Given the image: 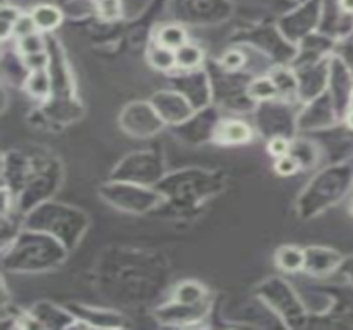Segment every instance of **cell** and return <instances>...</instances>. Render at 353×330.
<instances>
[{"label":"cell","instance_id":"obj_6","mask_svg":"<svg viewBox=\"0 0 353 330\" xmlns=\"http://www.w3.org/2000/svg\"><path fill=\"white\" fill-rule=\"evenodd\" d=\"M165 177V164L157 152H136L129 154L123 162H119L112 172V181L131 182L139 185L155 187Z\"/></svg>","mask_w":353,"mask_h":330},{"label":"cell","instance_id":"obj_15","mask_svg":"<svg viewBox=\"0 0 353 330\" xmlns=\"http://www.w3.org/2000/svg\"><path fill=\"white\" fill-rule=\"evenodd\" d=\"M25 87H27V91L33 98H39L41 101H45V99L52 96V76H50V73L45 68L30 71L27 81H25Z\"/></svg>","mask_w":353,"mask_h":330},{"label":"cell","instance_id":"obj_30","mask_svg":"<svg viewBox=\"0 0 353 330\" xmlns=\"http://www.w3.org/2000/svg\"><path fill=\"white\" fill-rule=\"evenodd\" d=\"M348 124H350V126L353 127V110L350 112V116H348Z\"/></svg>","mask_w":353,"mask_h":330},{"label":"cell","instance_id":"obj_13","mask_svg":"<svg viewBox=\"0 0 353 330\" xmlns=\"http://www.w3.org/2000/svg\"><path fill=\"white\" fill-rule=\"evenodd\" d=\"M70 311L77 316L78 320H83L90 327H123V316L114 314L111 311L78 306H71Z\"/></svg>","mask_w":353,"mask_h":330},{"label":"cell","instance_id":"obj_4","mask_svg":"<svg viewBox=\"0 0 353 330\" xmlns=\"http://www.w3.org/2000/svg\"><path fill=\"white\" fill-rule=\"evenodd\" d=\"M216 182L212 175L203 170H180L174 175H167L155 185L167 202L175 203L180 208H190L215 190Z\"/></svg>","mask_w":353,"mask_h":330},{"label":"cell","instance_id":"obj_23","mask_svg":"<svg viewBox=\"0 0 353 330\" xmlns=\"http://www.w3.org/2000/svg\"><path fill=\"white\" fill-rule=\"evenodd\" d=\"M19 48L22 56L37 55V53H45V41L43 37L39 33H32V35L23 37L19 40Z\"/></svg>","mask_w":353,"mask_h":330},{"label":"cell","instance_id":"obj_19","mask_svg":"<svg viewBox=\"0 0 353 330\" xmlns=\"http://www.w3.org/2000/svg\"><path fill=\"white\" fill-rule=\"evenodd\" d=\"M32 19L39 30H53L61 23L63 15L57 7L53 6H40L32 12Z\"/></svg>","mask_w":353,"mask_h":330},{"label":"cell","instance_id":"obj_21","mask_svg":"<svg viewBox=\"0 0 353 330\" xmlns=\"http://www.w3.org/2000/svg\"><path fill=\"white\" fill-rule=\"evenodd\" d=\"M277 265L285 271H297L305 265V254L297 248H283L277 253Z\"/></svg>","mask_w":353,"mask_h":330},{"label":"cell","instance_id":"obj_24","mask_svg":"<svg viewBox=\"0 0 353 330\" xmlns=\"http://www.w3.org/2000/svg\"><path fill=\"white\" fill-rule=\"evenodd\" d=\"M299 167H301V162L297 161L292 154H288V156L279 157L276 162V170H277V174H281V175L296 174Z\"/></svg>","mask_w":353,"mask_h":330},{"label":"cell","instance_id":"obj_20","mask_svg":"<svg viewBox=\"0 0 353 330\" xmlns=\"http://www.w3.org/2000/svg\"><path fill=\"white\" fill-rule=\"evenodd\" d=\"M155 41L161 43L162 47L176 50L187 43V32L182 27H179V25H165V27L161 28Z\"/></svg>","mask_w":353,"mask_h":330},{"label":"cell","instance_id":"obj_11","mask_svg":"<svg viewBox=\"0 0 353 330\" xmlns=\"http://www.w3.org/2000/svg\"><path fill=\"white\" fill-rule=\"evenodd\" d=\"M210 311V304L201 302V304H182L172 300V302L161 306L155 311V317L159 319V322L165 325H192L195 322H200L201 319H205Z\"/></svg>","mask_w":353,"mask_h":330},{"label":"cell","instance_id":"obj_28","mask_svg":"<svg viewBox=\"0 0 353 330\" xmlns=\"http://www.w3.org/2000/svg\"><path fill=\"white\" fill-rule=\"evenodd\" d=\"M243 63H245V56L239 52H228L221 60V66L228 71H234L241 68Z\"/></svg>","mask_w":353,"mask_h":330},{"label":"cell","instance_id":"obj_2","mask_svg":"<svg viewBox=\"0 0 353 330\" xmlns=\"http://www.w3.org/2000/svg\"><path fill=\"white\" fill-rule=\"evenodd\" d=\"M88 223V216L81 210L50 200L40 203L25 216V228L48 233L68 249H73L81 241Z\"/></svg>","mask_w":353,"mask_h":330},{"label":"cell","instance_id":"obj_22","mask_svg":"<svg viewBox=\"0 0 353 330\" xmlns=\"http://www.w3.org/2000/svg\"><path fill=\"white\" fill-rule=\"evenodd\" d=\"M277 93H279V90H277L274 79H271V78H259L250 86L251 98L261 99V101L272 99Z\"/></svg>","mask_w":353,"mask_h":330},{"label":"cell","instance_id":"obj_12","mask_svg":"<svg viewBox=\"0 0 353 330\" xmlns=\"http://www.w3.org/2000/svg\"><path fill=\"white\" fill-rule=\"evenodd\" d=\"M32 316L43 329H71L78 322L70 309H61L50 302H39L32 309Z\"/></svg>","mask_w":353,"mask_h":330},{"label":"cell","instance_id":"obj_25","mask_svg":"<svg viewBox=\"0 0 353 330\" xmlns=\"http://www.w3.org/2000/svg\"><path fill=\"white\" fill-rule=\"evenodd\" d=\"M37 25L33 22L32 15L30 17H19V20H17L15 27H14V35H17V39H23V37H28L32 35V33H37Z\"/></svg>","mask_w":353,"mask_h":330},{"label":"cell","instance_id":"obj_8","mask_svg":"<svg viewBox=\"0 0 353 330\" xmlns=\"http://www.w3.org/2000/svg\"><path fill=\"white\" fill-rule=\"evenodd\" d=\"M172 86L190 101L195 111L208 107L212 101V85L207 73L200 68L190 71L179 70V73L172 76Z\"/></svg>","mask_w":353,"mask_h":330},{"label":"cell","instance_id":"obj_10","mask_svg":"<svg viewBox=\"0 0 353 330\" xmlns=\"http://www.w3.org/2000/svg\"><path fill=\"white\" fill-rule=\"evenodd\" d=\"M218 124L220 123L216 119V112L210 107H203L195 112L190 119L174 126V129L182 141L190 142V144H203L205 141L215 139Z\"/></svg>","mask_w":353,"mask_h":330},{"label":"cell","instance_id":"obj_18","mask_svg":"<svg viewBox=\"0 0 353 330\" xmlns=\"http://www.w3.org/2000/svg\"><path fill=\"white\" fill-rule=\"evenodd\" d=\"M147 60H149L150 66H154L155 70L170 71L176 68L175 50L162 47L157 41H155L152 47L149 48V52H147Z\"/></svg>","mask_w":353,"mask_h":330},{"label":"cell","instance_id":"obj_16","mask_svg":"<svg viewBox=\"0 0 353 330\" xmlns=\"http://www.w3.org/2000/svg\"><path fill=\"white\" fill-rule=\"evenodd\" d=\"M175 61L176 70L190 71L200 68L201 61H203V52L193 43H185L180 48L175 50Z\"/></svg>","mask_w":353,"mask_h":330},{"label":"cell","instance_id":"obj_7","mask_svg":"<svg viewBox=\"0 0 353 330\" xmlns=\"http://www.w3.org/2000/svg\"><path fill=\"white\" fill-rule=\"evenodd\" d=\"M119 126L125 134L137 137V139H145L161 132L165 123L155 111L152 103L136 101L128 104L119 114Z\"/></svg>","mask_w":353,"mask_h":330},{"label":"cell","instance_id":"obj_29","mask_svg":"<svg viewBox=\"0 0 353 330\" xmlns=\"http://www.w3.org/2000/svg\"><path fill=\"white\" fill-rule=\"evenodd\" d=\"M339 2L343 12H347V14H353V0H339Z\"/></svg>","mask_w":353,"mask_h":330},{"label":"cell","instance_id":"obj_5","mask_svg":"<svg viewBox=\"0 0 353 330\" xmlns=\"http://www.w3.org/2000/svg\"><path fill=\"white\" fill-rule=\"evenodd\" d=\"M104 202L128 213H145L162 202V195L155 187L131 182L112 181L99 190Z\"/></svg>","mask_w":353,"mask_h":330},{"label":"cell","instance_id":"obj_14","mask_svg":"<svg viewBox=\"0 0 353 330\" xmlns=\"http://www.w3.org/2000/svg\"><path fill=\"white\" fill-rule=\"evenodd\" d=\"M251 139V129L241 121H225L220 123L215 132V142L226 145L245 144Z\"/></svg>","mask_w":353,"mask_h":330},{"label":"cell","instance_id":"obj_9","mask_svg":"<svg viewBox=\"0 0 353 330\" xmlns=\"http://www.w3.org/2000/svg\"><path fill=\"white\" fill-rule=\"evenodd\" d=\"M150 103L163 119V123L170 126H179L195 114V107L179 91H159L150 98Z\"/></svg>","mask_w":353,"mask_h":330},{"label":"cell","instance_id":"obj_26","mask_svg":"<svg viewBox=\"0 0 353 330\" xmlns=\"http://www.w3.org/2000/svg\"><path fill=\"white\" fill-rule=\"evenodd\" d=\"M268 150L271 152V156L279 158L283 156H288V154L291 152V145H289V142L285 141L283 136H276L272 137L271 142H269Z\"/></svg>","mask_w":353,"mask_h":330},{"label":"cell","instance_id":"obj_17","mask_svg":"<svg viewBox=\"0 0 353 330\" xmlns=\"http://www.w3.org/2000/svg\"><path fill=\"white\" fill-rule=\"evenodd\" d=\"M174 300L182 304H201L207 302V289L195 281H185L176 286Z\"/></svg>","mask_w":353,"mask_h":330},{"label":"cell","instance_id":"obj_27","mask_svg":"<svg viewBox=\"0 0 353 330\" xmlns=\"http://www.w3.org/2000/svg\"><path fill=\"white\" fill-rule=\"evenodd\" d=\"M98 10L106 19H116L121 12L119 0H98Z\"/></svg>","mask_w":353,"mask_h":330},{"label":"cell","instance_id":"obj_3","mask_svg":"<svg viewBox=\"0 0 353 330\" xmlns=\"http://www.w3.org/2000/svg\"><path fill=\"white\" fill-rule=\"evenodd\" d=\"M61 182V167L54 158L35 157L33 167L14 203L17 212L28 213L50 200Z\"/></svg>","mask_w":353,"mask_h":330},{"label":"cell","instance_id":"obj_1","mask_svg":"<svg viewBox=\"0 0 353 330\" xmlns=\"http://www.w3.org/2000/svg\"><path fill=\"white\" fill-rule=\"evenodd\" d=\"M68 251L54 236L27 228L3 251V267L14 273H40L60 266Z\"/></svg>","mask_w":353,"mask_h":330}]
</instances>
